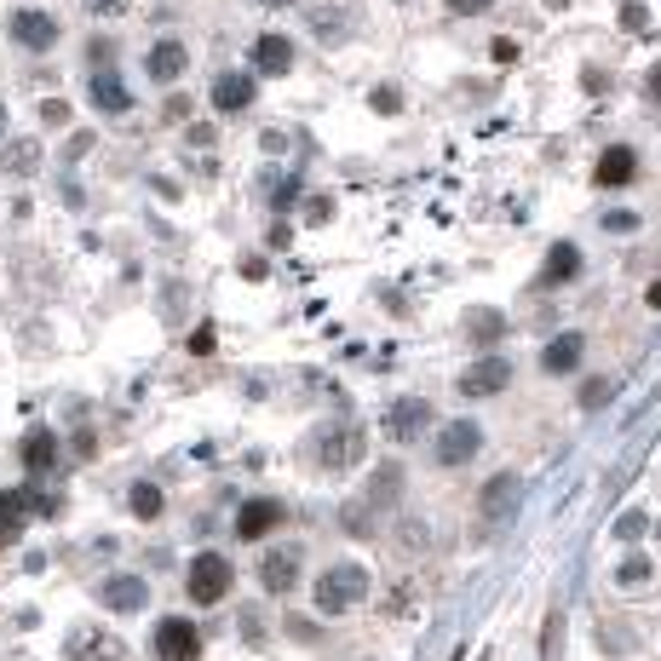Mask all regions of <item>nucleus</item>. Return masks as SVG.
<instances>
[{
    "label": "nucleus",
    "instance_id": "obj_12",
    "mask_svg": "<svg viewBox=\"0 0 661 661\" xmlns=\"http://www.w3.org/2000/svg\"><path fill=\"white\" fill-rule=\"evenodd\" d=\"M506 386H512V363L506 357H478L472 368H460V391L466 397H495Z\"/></svg>",
    "mask_w": 661,
    "mask_h": 661
},
{
    "label": "nucleus",
    "instance_id": "obj_28",
    "mask_svg": "<svg viewBox=\"0 0 661 661\" xmlns=\"http://www.w3.org/2000/svg\"><path fill=\"white\" fill-rule=\"evenodd\" d=\"M621 29H627V35H639V29H650V12H644L639 0H627V6H621Z\"/></svg>",
    "mask_w": 661,
    "mask_h": 661
},
{
    "label": "nucleus",
    "instance_id": "obj_4",
    "mask_svg": "<svg viewBox=\"0 0 661 661\" xmlns=\"http://www.w3.org/2000/svg\"><path fill=\"white\" fill-rule=\"evenodd\" d=\"M98 604L115 616H138V610H150V581L138 570H110L98 581Z\"/></svg>",
    "mask_w": 661,
    "mask_h": 661
},
{
    "label": "nucleus",
    "instance_id": "obj_13",
    "mask_svg": "<svg viewBox=\"0 0 661 661\" xmlns=\"http://www.w3.org/2000/svg\"><path fill=\"white\" fill-rule=\"evenodd\" d=\"M87 98H92V110H104V115H127L133 110V92H127V81H121L115 69H92L87 75Z\"/></svg>",
    "mask_w": 661,
    "mask_h": 661
},
{
    "label": "nucleus",
    "instance_id": "obj_26",
    "mask_svg": "<svg viewBox=\"0 0 661 661\" xmlns=\"http://www.w3.org/2000/svg\"><path fill=\"white\" fill-rule=\"evenodd\" d=\"M133 512L138 518H156L161 512V489L156 483H133Z\"/></svg>",
    "mask_w": 661,
    "mask_h": 661
},
{
    "label": "nucleus",
    "instance_id": "obj_27",
    "mask_svg": "<svg viewBox=\"0 0 661 661\" xmlns=\"http://www.w3.org/2000/svg\"><path fill=\"white\" fill-rule=\"evenodd\" d=\"M610 397H616V386H610V380H587V386H581V409H604Z\"/></svg>",
    "mask_w": 661,
    "mask_h": 661
},
{
    "label": "nucleus",
    "instance_id": "obj_11",
    "mask_svg": "<svg viewBox=\"0 0 661 661\" xmlns=\"http://www.w3.org/2000/svg\"><path fill=\"white\" fill-rule=\"evenodd\" d=\"M58 18L52 12H41V6H23L18 18H12V41L18 46H29V52H46V46H58Z\"/></svg>",
    "mask_w": 661,
    "mask_h": 661
},
{
    "label": "nucleus",
    "instance_id": "obj_37",
    "mask_svg": "<svg viewBox=\"0 0 661 661\" xmlns=\"http://www.w3.org/2000/svg\"><path fill=\"white\" fill-rule=\"evenodd\" d=\"M161 115H167V121H190V98H167Z\"/></svg>",
    "mask_w": 661,
    "mask_h": 661
},
{
    "label": "nucleus",
    "instance_id": "obj_41",
    "mask_svg": "<svg viewBox=\"0 0 661 661\" xmlns=\"http://www.w3.org/2000/svg\"><path fill=\"white\" fill-rule=\"evenodd\" d=\"M644 92H650V104H661V64L644 75Z\"/></svg>",
    "mask_w": 661,
    "mask_h": 661
},
{
    "label": "nucleus",
    "instance_id": "obj_30",
    "mask_svg": "<svg viewBox=\"0 0 661 661\" xmlns=\"http://www.w3.org/2000/svg\"><path fill=\"white\" fill-rule=\"evenodd\" d=\"M644 524H650V518H644V512H621L616 535H621V541H639V535H644Z\"/></svg>",
    "mask_w": 661,
    "mask_h": 661
},
{
    "label": "nucleus",
    "instance_id": "obj_34",
    "mask_svg": "<svg viewBox=\"0 0 661 661\" xmlns=\"http://www.w3.org/2000/svg\"><path fill=\"white\" fill-rule=\"evenodd\" d=\"M489 6H495V0H449L455 18H478V12H489Z\"/></svg>",
    "mask_w": 661,
    "mask_h": 661
},
{
    "label": "nucleus",
    "instance_id": "obj_19",
    "mask_svg": "<svg viewBox=\"0 0 661 661\" xmlns=\"http://www.w3.org/2000/svg\"><path fill=\"white\" fill-rule=\"evenodd\" d=\"M253 104V75H219L213 81V110L219 115H242Z\"/></svg>",
    "mask_w": 661,
    "mask_h": 661
},
{
    "label": "nucleus",
    "instance_id": "obj_3",
    "mask_svg": "<svg viewBox=\"0 0 661 661\" xmlns=\"http://www.w3.org/2000/svg\"><path fill=\"white\" fill-rule=\"evenodd\" d=\"M363 460H368V432L363 426H334V432H322V443H317L322 472H357Z\"/></svg>",
    "mask_w": 661,
    "mask_h": 661
},
{
    "label": "nucleus",
    "instance_id": "obj_42",
    "mask_svg": "<svg viewBox=\"0 0 661 661\" xmlns=\"http://www.w3.org/2000/svg\"><path fill=\"white\" fill-rule=\"evenodd\" d=\"M650 305H656V311H661V282H650Z\"/></svg>",
    "mask_w": 661,
    "mask_h": 661
},
{
    "label": "nucleus",
    "instance_id": "obj_39",
    "mask_svg": "<svg viewBox=\"0 0 661 661\" xmlns=\"http://www.w3.org/2000/svg\"><path fill=\"white\" fill-rule=\"evenodd\" d=\"M489 52H495V64H518V46H512V41H495Z\"/></svg>",
    "mask_w": 661,
    "mask_h": 661
},
{
    "label": "nucleus",
    "instance_id": "obj_29",
    "mask_svg": "<svg viewBox=\"0 0 661 661\" xmlns=\"http://www.w3.org/2000/svg\"><path fill=\"white\" fill-rule=\"evenodd\" d=\"M368 518H374V506H345V529H351V535H368Z\"/></svg>",
    "mask_w": 661,
    "mask_h": 661
},
{
    "label": "nucleus",
    "instance_id": "obj_24",
    "mask_svg": "<svg viewBox=\"0 0 661 661\" xmlns=\"http://www.w3.org/2000/svg\"><path fill=\"white\" fill-rule=\"evenodd\" d=\"M650 575H656V564H650L644 552H627V558L616 564V587H627V593H633V587H650Z\"/></svg>",
    "mask_w": 661,
    "mask_h": 661
},
{
    "label": "nucleus",
    "instance_id": "obj_23",
    "mask_svg": "<svg viewBox=\"0 0 661 661\" xmlns=\"http://www.w3.org/2000/svg\"><path fill=\"white\" fill-rule=\"evenodd\" d=\"M460 334L472 345H495L506 334V322H501V311H466V317H460Z\"/></svg>",
    "mask_w": 661,
    "mask_h": 661
},
{
    "label": "nucleus",
    "instance_id": "obj_2",
    "mask_svg": "<svg viewBox=\"0 0 661 661\" xmlns=\"http://www.w3.org/2000/svg\"><path fill=\"white\" fill-rule=\"evenodd\" d=\"M230 581H236V570H230L225 552H196V558L184 564V593L196 598V604H219V598H230Z\"/></svg>",
    "mask_w": 661,
    "mask_h": 661
},
{
    "label": "nucleus",
    "instance_id": "obj_8",
    "mask_svg": "<svg viewBox=\"0 0 661 661\" xmlns=\"http://www.w3.org/2000/svg\"><path fill=\"white\" fill-rule=\"evenodd\" d=\"M478 449H483L478 420H449V426L437 432V460H443V466H466V460H478Z\"/></svg>",
    "mask_w": 661,
    "mask_h": 661
},
{
    "label": "nucleus",
    "instance_id": "obj_40",
    "mask_svg": "<svg viewBox=\"0 0 661 661\" xmlns=\"http://www.w3.org/2000/svg\"><path fill=\"white\" fill-rule=\"evenodd\" d=\"M403 547H426V524H420V518H414V524L403 529Z\"/></svg>",
    "mask_w": 661,
    "mask_h": 661
},
{
    "label": "nucleus",
    "instance_id": "obj_16",
    "mask_svg": "<svg viewBox=\"0 0 661 661\" xmlns=\"http://www.w3.org/2000/svg\"><path fill=\"white\" fill-rule=\"evenodd\" d=\"M259 587H265V593H294L299 587V558L294 552H265V564H259Z\"/></svg>",
    "mask_w": 661,
    "mask_h": 661
},
{
    "label": "nucleus",
    "instance_id": "obj_25",
    "mask_svg": "<svg viewBox=\"0 0 661 661\" xmlns=\"http://www.w3.org/2000/svg\"><path fill=\"white\" fill-rule=\"evenodd\" d=\"M575 271H581V253H575L570 242H558V248H552V259H547V276H552V282H570Z\"/></svg>",
    "mask_w": 661,
    "mask_h": 661
},
{
    "label": "nucleus",
    "instance_id": "obj_44",
    "mask_svg": "<svg viewBox=\"0 0 661 661\" xmlns=\"http://www.w3.org/2000/svg\"><path fill=\"white\" fill-rule=\"evenodd\" d=\"M0 133H6V104H0Z\"/></svg>",
    "mask_w": 661,
    "mask_h": 661
},
{
    "label": "nucleus",
    "instance_id": "obj_5",
    "mask_svg": "<svg viewBox=\"0 0 661 661\" xmlns=\"http://www.w3.org/2000/svg\"><path fill=\"white\" fill-rule=\"evenodd\" d=\"M150 650H156V661H202V627L184 616H167V621H156Z\"/></svg>",
    "mask_w": 661,
    "mask_h": 661
},
{
    "label": "nucleus",
    "instance_id": "obj_38",
    "mask_svg": "<svg viewBox=\"0 0 661 661\" xmlns=\"http://www.w3.org/2000/svg\"><path fill=\"white\" fill-rule=\"evenodd\" d=\"M87 150H92V133H75V138H69V150H64V156H69V161H81Z\"/></svg>",
    "mask_w": 661,
    "mask_h": 661
},
{
    "label": "nucleus",
    "instance_id": "obj_17",
    "mask_svg": "<svg viewBox=\"0 0 661 661\" xmlns=\"http://www.w3.org/2000/svg\"><path fill=\"white\" fill-rule=\"evenodd\" d=\"M253 64H259V75H288L294 69V41L288 35H259L253 41Z\"/></svg>",
    "mask_w": 661,
    "mask_h": 661
},
{
    "label": "nucleus",
    "instance_id": "obj_21",
    "mask_svg": "<svg viewBox=\"0 0 661 661\" xmlns=\"http://www.w3.org/2000/svg\"><path fill=\"white\" fill-rule=\"evenodd\" d=\"M0 173H12V179L41 173V144H35V138H12V144L0 150Z\"/></svg>",
    "mask_w": 661,
    "mask_h": 661
},
{
    "label": "nucleus",
    "instance_id": "obj_20",
    "mask_svg": "<svg viewBox=\"0 0 661 661\" xmlns=\"http://www.w3.org/2000/svg\"><path fill=\"white\" fill-rule=\"evenodd\" d=\"M581 357H587V340H581V334H558V340L541 351V368H547V374H575Z\"/></svg>",
    "mask_w": 661,
    "mask_h": 661
},
{
    "label": "nucleus",
    "instance_id": "obj_22",
    "mask_svg": "<svg viewBox=\"0 0 661 661\" xmlns=\"http://www.w3.org/2000/svg\"><path fill=\"white\" fill-rule=\"evenodd\" d=\"M23 512H29V501H23L18 489H6L0 495V552L23 541Z\"/></svg>",
    "mask_w": 661,
    "mask_h": 661
},
{
    "label": "nucleus",
    "instance_id": "obj_1",
    "mask_svg": "<svg viewBox=\"0 0 661 661\" xmlns=\"http://www.w3.org/2000/svg\"><path fill=\"white\" fill-rule=\"evenodd\" d=\"M368 587H374V575L363 564H334V570H322L311 604H317V616H345V610H357L368 598Z\"/></svg>",
    "mask_w": 661,
    "mask_h": 661
},
{
    "label": "nucleus",
    "instance_id": "obj_14",
    "mask_svg": "<svg viewBox=\"0 0 661 661\" xmlns=\"http://www.w3.org/2000/svg\"><path fill=\"white\" fill-rule=\"evenodd\" d=\"M144 69H150V81H161V87H173V81H179L184 69H190V46L167 35V41H156V46H150V58H144Z\"/></svg>",
    "mask_w": 661,
    "mask_h": 661
},
{
    "label": "nucleus",
    "instance_id": "obj_31",
    "mask_svg": "<svg viewBox=\"0 0 661 661\" xmlns=\"http://www.w3.org/2000/svg\"><path fill=\"white\" fill-rule=\"evenodd\" d=\"M127 6H133V0H87L92 18H127Z\"/></svg>",
    "mask_w": 661,
    "mask_h": 661
},
{
    "label": "nucleus",
    "instance_id": "obj_36",
    "mask_svg": "<svg viewBox=\"0 0 661 661\" xmlns=\"http://www.w3.org/2000/svg\"><path fill=\"white\" fill-rule=\"evenodd\" d=\"M397 104H403V98H397V87H380V92H374V110H380V115H397Z\"/></svg>",
    "mask_w": 661,
    "mask_h": 661
},
{
    "label": "nucleus",
    "instance_id": "obj_43",
    "mask_svg": "<svg viewBox=\"0 0 661 661\" xmlns=\"http://www.w3.org/2000/svg\"><path fill=\"white\" fill-rule=\"evenodd\" d=\"M265 6H294V0H265Z\"/></svg>",
    "mask_w": 661,
    "mask_h": 661
},
{
    "label": "nucleus",
    "instance_id": "obj_15",
    "mask_svg": "<svg viewBox=\"0 0 661 661\" xmlns=\"http://www.w3.org/2000/svg\"><path fill=\"white\" fill-rule=\"evenodd\" d=\"M18 455H23L29 478H52V466H58V432H29Z\"/></svg>",
    "mask_w": 661,
    "mask_h": 661
},
{
    "label": "nucleus",
    "instance_id": "obj_10",
    "mask_svg": "<svg viewBox=\"0 0 661 661\" xmlns=\"http://www.w3.org/2000/svg\"><path fill=\"white\" fill-rule=\"evenodd\" d=\"M282 518H288V506L276 501V495H253V501H242V512H236V535H242V541H265Z\"/></svg>",
    "mask_w": 661,
    "mask_h": 661
},
{
    "label": "nucleus",
    "instance_id": "obj_35",
    "mask_svg": "<svg viewBox=\"0 0 661 661\" xmlns=\"http://www.w3.org/2000/svg\"><path fill=\"white\" fill-rule=\"evenodd\" d=\"M409 604H414V587H397L391 604H386V616H409Z\"/></svg>",
    "mask_w": 661,
    "mask_h": 661
},
{
    "label": "nucleus",
    "instance_id": "obj_9",
    "mask_svg": "<svg viewBox=\"0 0 661 661\" xmlns=\"http://www.w3.org/2000/svg\"><path fill=\"white\" fill-rule=\"evenodd\" d=\"M518 495H524V478H512V472H495V478L483 483V495H478L483 524H506V518L518 512Z\"/></svg>",
    "mask_w": 661,
    "mask_h": 661
},
{
    "label": "nucleus",
    "instance_id": "obj_32",
    "mask_svg": "<svg viewBox=\"0 0 661 661\" xmlns=\"http://www.w3.org/2000/svg\"><path fill=\"white\" fill-rule=\"evenodd\" d=\"M41 121H46V127H69V104H64V98H46Z\"/></svg>",
    "mask_w": 661,
    "mask_h": 661
},
{
    "label": "nucleus",
    "instance_id": "obj_18",
    "mask_svg": "<svg viewBox=\"0 0 661 661\" xmlns=\"http://www.w3.org/2000/svg\"><path fill=\"white\" fill-rule=\"evenodd\" d=\"M633 179H639V156H633L627 144H616V150L598 156V184H604V190H621V184H633Z\"/></svg>",
    "mask_w": 661,
    "mask_h": 661
},
{
    "label": "nucleus",
    "instance_id": "obj_33",
    "mask_svg": "<svg viewBox=\"0 0 661 661\" xmlns=\"http://www.w3.org/2000/svg\"><path fill=\"white\" fill-rule=\"evenodd\" d=\"M213 345H219V334H213V322H202V328H196V334H190V351H196V357H207V351H213Z\"/></svg>",
    "mask_w": 661,
    "mask_h": 661
},
{
    "label": "nucleus",
    "instance_id": "obj_7",
    "mask_svg": "<svg viewBox=\"0 0 661 661\" xmlns=\"http://www.w3.org/2000/svg\"><path fill=\"white\" fill-rule=\"evenodd\" d=\"M64 661H127V644L110 627H75L64 644Z\"/></svg>",
    "mask_w": 661,
    "mask_h": 661
},
{
    "label": "nucleus",
    "instance_id": "obj_6",
    "mask_svg": "<svg viewBox=\"0 0 661 661\" xmlns=\"http://www.w3.org/2000/svg\"><path fill=\"white\" fill-rule=\"evenodd\" d=\"M432 403H426V397H391V409H386V420H380V426H386V437H397V443H414V437H426L432 432Z\"/></svg>",
    "mask_w": 661,
    "mask_h": 661
}]
</instances>
